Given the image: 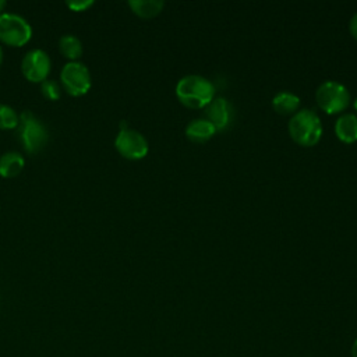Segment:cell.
I'll use <instances>...</instances> for the list:
<instances>
[{"instance_id": "5b68a950", "label": "cell", "mask_w": 357, "mask_h": 357, "mask_svg": "<svg viewBox=\"0 0 357 357\" xmlns=\"http://www.w3.org/2000/svg\"><path fill=\"white\" fill-rule=\"evenodd\" d=\"M32 28L29 22L14 13L0 14V40L8 46L20 47L29 42Z\"/></svg>"}, {"instance_id": "9c48e42d", "label": "cell", "mask_w": 357, "mask_h": 357, "mask_svg": "<svg viewBox=\"0 0 357 357\" xmlns=\"http://www.w3.org/2000/svg\"><path fill=\"white\" fill-rule=\"evenodd\" d=\"M206 120L216 128L223 130L231 120V107L225 98H213L212 102L205 107Z\"/></svg>"}, {"instance_id": "d6986e66", "label": "cell", "mask_w": 357, "mask_h": 357, "mask_svg": "<svg viewBox=\"0 0 357 357\" xmlns=\"http://www.w3.org/2000/svg\"><path fill=\"white\" fill-rule=\"evenodd\" d=\"M349 29H350V33L351 36L357 40V13L351 17L350 20V24H349Z\"/></svg>"}, {"instance_id": "8fae6325", "label": "cell", "mask_w": 357, "mask_h": 357, "mask_svg": "<svg viewBox=\"0 0 357 357\" xmlns=\"http://www.w3.org/2000/svg\"><path fill=\"white\" fill-rule=\"evenodd\" d=\"M335 134L340 141L346 144L356 142L357 141V116L351 113L342 114L336 120Z\"/></svg>"}, {"instance_id": "603a6c76", "label": "cell", "mask_w": 357, "mask_h": 357, "mask_svg": "<svg viewBox=\"0 0 357 357\" xmlns=\"http://www.w3.org/2000/svg\"><path fill=\"white\" fill-rule=\"evenodd\" d=\"M1 60H3V50H1V46H0V64H1Z\"/></svg>"}, {"instance_id": "9a60e30c", "label": "cell", "mask_w": 357, "mask_h": 357, "mask_svg": "<svg viewBox=\"0 0 357 357\" xmlns=\"http://www.w3.org/2000/svg\"><path fill=\"white\" fill-rule=\"evenodd\" d=\"M59 49L60 53L71 61H78V59L82 56V43L74 35H63L59 40Z\"/></svg>"}, {"instance_id": "7402d4cb", "label": "cell", "mask_w": 357, "mask_h": 357, "mask_svg": "<svg viewBox=\"0 0 357 357\" xmlns=\"http://www.w3.org/2000/svg\"><path fill=\"white\" fill-rule=\"evenodd\" d=\"M353 107H354V110L357 112V98L354 99V102H353Z\"/></svg>"}, {"instance_id": "ac0fdd59", "label": "cell", "mask_w": 357, "mask_h": 357, "mask_svg": "<svg viewBox=\"0 0 357 357\" xmlns=\"http://www.w3.org/2000/svg\"><path fill=\"white\" fill-rule=\"evenodd\" d=\"M93 4V0H82V1H66V6L71 10V11H85L86 8H89Z\"/></svg>"}, {"instance_id": "8992f818", "label": "cell", "mask_w": 357, "mask_h": 357, "mask_svg": "<svg viewBox=\"0 0 357 357\" xmlns=\"http://www.w3.org/2000/svg\"><path fill=\"white\" fill-rule=\"evenodd\" d=\"M60 81L63 88L71 96L85 95L92 85L89 70L81 61H70L64 64L60 71Z\"/></svg>"}, {"instance_id": "44dd1931", "label": "cell", "mask_w": 357, "mask_h": 357, "mask_svg": "<svg viewBox=\"0 0 357 357\" xmlns=\"http://www.w3.org/2000/svg\"><path fill=\"white\" fill-rule=\"evenodd\" d=\"M7 6V3H6V0H0V11H3V8Z\"/></svg>"}, {"instance_id": "277c9868", "label": "cell", "mask_w": 357, "mask_h": 357, "mask_svg": "<svg viewBox=\"0 0 357 357\" xmlns=\"http://www.w3.org/2000/svg\"><path fill=\"white\" fill-rule=\"evenodd\" d=\"M315 99L318 106L328 114L340 113L350 105L347 88L337 81L322 82L315 92Z\"/></svg>"}, {"instance_id": "3957f363", "label": "cell", "mask_w": 357, "mask_h": 357, "mask_svg": "<svg viewBox=\"0 0 357 357\" xmlns=\"http://www.w3.org/2000/svg\"><path fill=\"white\" fill-rule=\"evenodd\" d=\"M18 138L28 153H38L45 148L49 134L43 123L29 110H24L18 120Z\"/></svg>"}, {"instance_id": "7a4b0ae2", "label": "cell", "mask_w": 357, "mask_h": 357, "mask_svg": "<svg viewBox=\"0 0 357 357\" xmlns=\"http://www.w3.org/2000/svg\"><path fill=\"white\" fill-rule=\"evenodd\" d=\"M291 139L301 146H312L322 137V123L319 116L311 109H301L289 121Z\"/></svg>"}, {"instance_id": "e0dca14e", "label": "cell", "mask_w": 357, "mask_h": 357, "mask_svg": "<svg viewBox=\"0 0 357 357\" xmlns=\"http://www.w3.org/2000/svg\"><path fill=\"white\" fill-rule=\"evenodd\" d=\"M40 92L49 100H57L60 98V95H61L60 85L56 81H53V79L43 81L42 86H40Z\"/></svg>"}, {"instance_id": "2e32d148", "label": "cell", "mask_w": 357, "mask_h": 357, "mask_svg": "<svg viewBox=\"0 0 357 357\" xmlns=\"http://www.w3.org/2000/svg\"><path fill=\"white\" fill-rule=\"evenodd\" d=\"M18 120L20 117L11 106L0 103V130L15 128L18 126Z\"/></svg>"}, {"instance_id": "6da1fadb", "label": "cell", "mask_w": 357, "mask_h": 357, "mask_svg": "<svg viewBox=\"0 0 357 357\" xmlns=\"http://www.w3.org/2000/svg\"><path fill=\"white\" fill-rule=\"evenodd\" d=\"M176 96L185 107L202 109L215 98V86L202 75L188 74L177 82Z\"/></svg>"}, {"instance_id": "7c38bea8", "label": "cell", "mask_w": 357, "mask_h": 357, "mask_svg": "<svg viewBox=\"0 0 357 357\" xmlns=\"http://www.w3.org/2000/svg\"><path fill=\"white\" fill-rule=\"evenodd\" d=\"M25 160L20 152L10 151L0 156V176L11 178L18 176L24 169Z\"/></svg>"}, {"instance_id": "ba28073f", "label": "cell", "mask_w": 357, "mask_h": 357, "mask_svg": "<svg viewBox=\"0 0 357 357\" xmlns=\"http://www.w3.org/2000/svg\"><path fill=\"white\" fill-rule=\"evenodd\" d=\"M21 71L24 77L31 82L46 81L50 73V59L42 49L29 50L21 63Z\"/></svg>"}, {"instance_id": "52a82bcc", "label": "cell", "mask_w": 357, "mask_h": 357, "mask_svg": "<svg viewBox=\"0 0 357 357\" xmlns=\"http://www.w3.org/2000/svg\"><path fill=\"white\" fill-rule=\"evenodd\" d=\"M114 146L123 158L130 160L142 159L149 151L146 138L139 131L128 127L119 131L114 139Z\"/></svg>"}, {"instance_id": "5bb4252c", "label": "cell", "mask_w": 357, "mask_h": 357, "mask_svg": "<svg viewBox=\"0 0 357 357\" xmlns=\"http://www.w3.org/2000/svg\"><path fill=\"white\" fill-rule=\"evenodd\" d=\"M128 6L138 17L153 18L163 10L165 3L160 0H130Z\"/></svg>"}, {"instance_id": "30bf717a", "label": "cell", "mask_w": 357, "mask_h": 357, "mask_svg": "<svg viewBox=\"0 0 357 357\" xmlns=\"http://www.w3.org/2000/svg\"><path fill=\"white\" fill-rule=\"evenodd\" d=\"M216 132V128L206 119L191 120L185 127V135L191 142L204 144L209 141Z\"/></svg>"}, {"instance_id": "4fadbf2b", "label": "cell", "mask_w": 357, "mask_h": 357, "mask_svg": "<svg viewBox=\"0 0 357 357\" xmlns=\"http://www.w3.org/2000/svg\"><path fill=\"white\" fill-rule=\"evenodd\" d=\"M272 106L276 113L282 116L294 114L300 107V98L291 92H279L272 99Z\"/></svg>"}, {"instance_id": "ffe728a7", "label": "cell", "mask_w": 357, "mask_h": 357, "mask_svg": "<svg viewBox=\"0 0 357 357\" xmlns=\"http://www.w3.org/2000/svg\"><path fill=\"white\" fill-rule=\"evenodd\" d=\"M351 357H357V339L353 342V344H351Z\"/></svg>"}]
</instances>
